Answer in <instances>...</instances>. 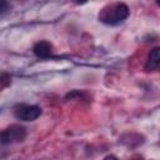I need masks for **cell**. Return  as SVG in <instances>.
Masks as SVG:
<instances>
[{"label":"cell","mask_w":160,"mask_h":160,"mask_svg":"<svg viewBox=\"0 0 160 160\" xmlns=\"http://www.w3.org/2000/svg\"><path fill=\"white\" fill-rule=\"evenodd\" d=\"M129 16V8L124 2H116L109 5L99 14V20L106 25H116L124 21Z\"/></svg>","instance_id":"6da1fadb"},{"label":"cell","mask_w":160,"mask_h":160,"mask_svg":"<svg viewBox=\"0 0 160 160\" xmlns=\"http://www.w3.org/2000/svg\"><path fill=\"white\" fill-rule=\"evenodd\" d=\"M25 138H26V129L20 125H10L6 129H4L0 135V140L2 145L20 142L24 141Z\"/></svg>","instance_id":"7a4b0ae2"},{"label":"cell","mask_w":160,"mask_h":160,"mask_svg":"<svg viewBox=\"0 0 160 160\" xmlns=\"http://www.w3.org/2000/svg\"><path fill=\"white\" fill-rule=\"evenodd\" d=\"M41 114V109L38 105H19L14 109V115L21 121H32L38 119Z\"/></svg>","instance_id":"3957f363"},{"label":"cell","mask_w":160,"mask_h":160,"mask_svg":"<svg viewBox=\"0 0 160 160\" xmlns=\"http://www.w3.org/2000/svg\"><path fill=\"white\" fill-rule=\"evenodd\" d=\"M32 51L38 58H48L52 51V45L49 41H39L34 45Z\"/></svg>","instance_id":"277c9868"},{"label":"cell","mask_w":160,"mask_h":160,"mask_svg":"<svg viewBox=\"0 0 160 160\" xmlns=\"http://www.w3.org/2000/svg\"><path fill=\"white\" fill-rule=\"evenodd\" d=\"M160 65V46H156L154 48L149 56H148V62L145 65V69L146 70H152V69H156L158 66Z\"/></svg>","instance_id":"5b68a950"},{"label":"cell","mask_w":160,"mask_h":160,"mask_svg":"<svg viewBox=\"0 0 160 160\" xmlns=\"http://www.w3.org/2000/svg\"><path fill=\"white\" fill-rule=\"evenodd\" d=\"M0 81H1V88H2V89H4V88H6L8 85H10V81H11L10 75H8V74L2 72V74H1V76H0Z\"/></svg>","instance_id":"8992f818"},{"label":"cell","mask_w":160,"mask_h":160,"mask_svg":"<svg viewBox=\"0 0 160 160\" xmlns=\"http://www.w3.org/2000/svg\"><path fill=\"white\" fill-rule=\"evenodd\" d=\"M0 2H1L0 10H1V14H4V12L8 10V2H6V0H0Z\"/></svg>","instance_id":"52a82bcc"},{"label":"cell","mask_w":160,"mask_h":160,"mask_svg":"<svg viewBox=\"0 0 160 160\" xmlns=\"http://www.w3.org/2000/svg\"><path fill=\"white\" fill-rule=\"evenodd\" d=\"M86 1H88V0H75L76 4H85Z\"/></svg>","instance_id":"ba28073f"},{"label":"cell","mask_w":160,"mask_h":160,"mask_svg":"<svg viewBox=\"0 0 160 160\" xmlns=\"http://www.w3.org/2000/svg\"><path fill=\"white\" fill-rule=\"evenodd\" d=\"M156 2H158V5H160V0H156Z\"/></svg>","instance_id":"9c48e42d"}]
</instances>
